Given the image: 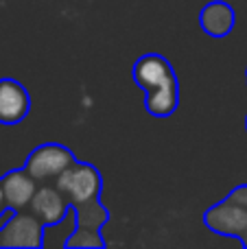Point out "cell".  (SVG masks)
<instances>
[{
	"mask_svg": "<svg viewBox=\"0 0 247 249\" xmlns=\"http://www.w3.org/2000/svg\"><path fill=\"white\" fill-rule=\"evenodd\" d=\"M134 81L144 92V107L151 116L166 118L179 105V83L171 61L160 53H147L134 64Z\"/></svg>",
	"mask_w": 247,
	"mask_h": 249,
	"instance_id": "6da1fadb",
	"label": "cell"
},
{
	"mask_svg": "<svg viewBox=\"0 0 247 249\" xmlns=\"http://www.w3.org/2000/svg\"><path fill=\"white\" fill-rule=\"evenodd\" d=\"M61 188V193L68 197V201L74 208H86L101 201V190H103V177L96 166L88 162H74L68 171L59 175L55 181Z\"/></svg>",
	"mask_w": 247,
	"mask_h": 249,
	"instance_id": "7a4b0ae2",
	"label": "cell"
},
{
	"mask_svg": "<svg viewBox=\"0 0 247 249\" xmlns=\"http://www.w3.org/2000/svg\"><path fill=\"white\" fill-rule=\"evenodd\" d=\"M77 162L74 153L59 142H44L26 155L24 168L37 184H53Z\"/></svg>",
	"mask_w": 247,
	"mask_h": 249,
	"instance_id": "3957f363",
	"label": "cell"
},
{
	"mask_svg": "<svg viewBox=\"0 0 247 249\" xmlns=\"http://www.w3.org/2000/svg\"><path fill=\"white\" fill-rule=\"evenodd\" d=\"M46 225L33 212H11L0 225V245L2 247H44Z\"/></svg>",
	"mask_w": 247,
	"mask_h": 249,
	"instance_id": "277c9868",
	"label": "cell"
},
{
	"mask_svg": "<svg viewBox=\"0 0 247 249\" xmlns=\"http://www.w3.org/2000/svg\"><path fill=\"white\" fill-rule=\"evenodd\" d=\"M70 208H72V203H70L68 197L61 193L59 186L53 181V184L37 186L29 210L33 212L44 225H55V223H59V221L66 219Z\"/></svg>",
	"mask_w": 247,
	"mask_h": 249,
	"instance_id": "5b68a950",
	"label": "cell"
},
{
	"mask_svg": "<svg viewBox=\"0 0 247 249\" xmlns=\"http://www.w3.org/2000/svg\"><path fill=\"white\" fill-rule=\"evenodd\" d=\"M31 109V96L16 79H0V124H18Z\"/></svg>",
	"mask_w": 247,
	"mask_h": 249,
	"instance_id": "8992f818",
	"label": "cell"
},
{
	"mask_svg": "<svg viewBox=\"0 0 247 249\" xmlns=\"http://www.w3.org/2000/svg\"><path fill=\"white\" fill-rule=\"evenodd\" d=\"M2 181V190H4V199H7V208L13 212L26 210L31 206L37 190V181L26 173V168H16L9 171L7 175L0 177Z\"/></svg>",
	"mask_w": 247,
	"mask_h": 249,
	"instance_id": "52a82bcc",
	"label": "cell"
},
{
	"mask_svg": "<svg viewBox=\"0 0 247 249\" xmlns=\"http://www.w3.org/2000/svg\"><path fill=\"white\" fill-rule=\"evenodd\" d=\"M201 29L208 35H214V37H221V35L230 33L232 26H234V11L228 7L221 0H214V2H208L204 7L199 16Z\"/></svg>",
	"mask_w": 247,
	"mask_h": 249,
	"instance_id": "ba28073f",
	"label": "cell"
},
{
	"mask_svg": "<svg viewBox=\"0 0 247 249\" xmlns=\"http://www.w3.org/2000/svg\"><path fill=\"white\" fill-rule=\"evenodd\" d=\"M9 208H7V199H4V190H2V181H0V216L7 212Z\"/></svg>",
	"mask_w": 247,
	"mask_h": 249,
	"instance_id": "9c48e42d",
	"label": "cell"
}]
</instances>
